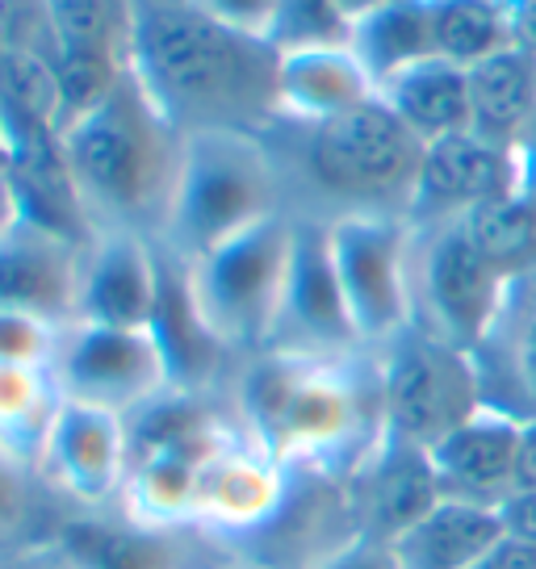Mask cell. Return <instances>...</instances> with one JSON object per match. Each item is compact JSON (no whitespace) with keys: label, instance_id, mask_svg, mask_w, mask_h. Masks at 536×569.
Returning <instances> with one entry per match:
<instances>
[{"label":"cell","instance_id":"4","mask_svg":"<svg viewBox=\"0 0 536 569\" xmlns=\"http://www.w3.org/2000/svg\"><path fill=\"white\" fill-rule=\"evenodd\" d=\"M281 180L298 184L319 210L310 218H407L419 184L424 142L381 97L327 122H277L265 134Z\"/></svg>","mask_w":536,"mask_h":569},{"label":"cell","instance_id":"5","mask_svg":"<svg viewBox=\"0 0 536 569\" xmlns=\"http://www.w3.org/2000/svg\"><path fill=\"white\" fill-rule=\"evenodd\" d=\"M272 213H286V180L260 134H189L160 248L193 264Z\"/></svg>","mask_w":536,"mask_h":569},{"label":"cell","instance_id":"14","mask_svg":"<svg viewBox=\"0 0 536 569\" xmlns=\"http://www.w3.org/2000/svg\"><path fill=\"white\" fill-rule=\"evenodd\" d=\"M348 495L360 523V540L390 545L440 502V478L428 448L381 431L357 469H348Z\"/></svg>","mask_w":536,"mask_h":569},{"label":"cell","instance_id":"34","mask_svg":"<svg viewBox=\"0 0 536 569\" xmlns=\"http://www.w3.org/2000/svg\"><path fill=\"white\" fill-rule=\"evenodd\" d=\"M38 478L26 473L0 452V549L34 540L38 519Z\"/></svg>","mask_w":536,"mask_h":569},{"label":"cell","instance_id":"9","mask_svg":"<svg viewBox=\"0 0 536 569\" xmlns=\"http://www.w3.org/2000/svg\"><path fill=\"white\" fill-rule=\"evenodd\" d=\"M327 239L353 327L365 352H377L411 327V284H407L411 222L348 213L327 222Z\"/></svg>","mask_w":536,"mask_h":569},{"label":"cell","instance_id":"28","mask_svg":"<svg viewBox=\"0 0 536 569\" xmlns=\"http://www.w3.org/2000/svg\"><path fill=\"white\" fill-rule=\"evenodd\" d=\"M197 481L201 465L168 452L130 457V473L122 486V516L151 523V528H197Z\"/></svg>","mask_w":536,"mask_h":569},{"label":"cell","instance_id":"12","mask_svg":"<svg viewBox=\"0 0 536 569\" xmlns=\"http://www.w3.org/2000/svg\"><path fill=\"white\" fill-rule=\"evenodd\" d=\"M130 473V423L101 407L63 398L51 440L38 465V481L72 498L80 511H101L122 498Z\"/></svg>","mask_w":536,"mask_h":569},{"label":"cell","instance_id":"22","mask_svg":"<svg viewBox=\"0 0 536 569\" xmlns=\"http://www.w3.org/2000/svg\"><path fill=\"white\" fill-rule=\"evenodd\" d=\"M503 540L507 532L495 507L440 498L428 516L386 549L398 569H483L503 549Z\"/></svg>","mask_w":536,"mask_h":569},{"label":"cell","instance_id":"45","mask_svg":"<svg viewBox=\"0 0 536 569\" xmlns=\"http://www.w3.org/2000/svg\"><path fill=\"white\" fill-rule=\"evenodd\" d=\"M13 172V139H9V130L0 122V180Z\"/></svg>","mask_w":536,"mask_h":569},{"label":"cell","instance_id":"39","mask_svg":"<svg viewBox=\"0 0 536 569\" xmlns=\"http://www.w3.org/2000/svg\"><path fill=\"white\" fill-rule=\"evenodd\" d=\"M315 569H398V566H394V557L386 545H377V540H353L348 549H340L336 557H327V561Z\"/></svg>","mask_w":536,"mask_h":569},{"label":"cell","instance_id":"37","mask_svg":"<svg viewBox=\"0 0 536 569\" xmlns=\"http://www.w3.org/2000/svg\"><path fill=\"white\" fill-rule=\"evenodd\" d=\"M0 569H76V561L59 549V540H26L0 549Z\"/></svg>","mask_w":536,"mask_h":569},{"label":"cell","instance_id":"31","mask_svg":"<svg viewBox=\"0 0 536 569\" xmlns=\"http://www.w3.org/2000/svg\"><path fill=\"white\" fill-rule=\"evenodd\" d=\"M51 26V54L130 59L135 0H42Z\"/></svg>","mask_w":536,"mask_h":569},{"label":"cell","instance_id":"25","mask_svg":"<svg viewBox=\"0 0 536 569\" xmlns=\"http://www.w3.org/2000/svg\"><path fill=\"white\" fill-rule=\"evenodd\" d=\"M377 97L398 113V122L411 130L415 139L436 142L448 134L474 130V106H469V71L448 63V59H424L415 68L398 71L386 80Z\"/></svg>","mask_w":536,"mask_h":569},{"label":"cell","instance_id":"7","mask_svg":"<svg viewBox=\"0 0 536 569\" xmlns=\"http://www.w3.org/2000/svg\"><path fill=\"white\" fill-rule=\"evenodd\" d=\"M407 284H411V327L440 339L448 348L474 352L503 298V277L490 268L461 218L411 227L407 248Z\"/></svg>","mask_w":536,"mask_h":569},{"label":"cell","instance_id":"19","mask_svg":"<svg viewBox=\"0 0 536 569\" xmlns=\"http://www.w3.org/2000/svg\"><path fill=\"white\" fill-rule=\"evenodd\" d=\"M519 445H524L519 419L495 407L469 415L440 445L428 448L440 478V495L499 511L519 490Z\"/></svg>","mask_w":536,"mask_h":569},{"label":"cell","instance_id":"15","mask_svg":"<svg viewBox=\"0 0 536 569\" xmlns=\"http://www.w3.org/2000/svg\"><path fill=\"white\" fill-rule=\"evenodd\" d=\"M85 260V243H72L21 218L0 239V310H21L54 327H72L80 319Z\"/></svg>","mask_w":536,"mask_h":569},{"label":"cell","instance_id":"16","mask_svg":"<svg viewBox=\"0 0 536 569\" xmlns=\"http://www.w3.org/2000/svg\"><path fill=\"white\" fill-rule=\"evenodd\" d=\"M289 473L260 445L239 436L201 465L193 523L210 536H260L281 516L289 498Z\"/></svg>","mask_w":536,"mask_h":569},{"label":"cell","instance_id":"27","mask_svg":"<svg viewBox=\"0 0 536 569\" xmlns=\"http://www.w3.org/2000/svg\"><path fill=\"white\" fill-rule=\"evenodd\" d=\"M59 410L63 390L54 369H0V452L38 478Z\"/></svg>","mask_w":536,"mask_h":569},{"label":"cell","instance_id":"40","mask_svg":"<svg viewBox=\"0 0 536 569\" xmlns=\"http://www.w3.org/2000/svg\"><path fill=\"white\" fill-rule=\"evenodd\" d=\"M507 13H512L516 47L536 54V0H507Z\"/></svg>","mask_w":536,"mask_h":569},{"label":"cell","instance_id":"44","mask_svg":"<svg viewBox=\"0 0 536 569\" xmlns=\"http://www.w3.org/2000/svg\"><path fill=\"white\" fill-rule=\"evenodd\" d=\"M336 4H340L344 18H348L353 26H357L360 18H369V13H377V9H381V4H390V0H336Z\"/></svg>","mask_w":536,"mask_h":569},{"label":"cell","instance_id":"26","mask_svg":"<svg viewBox=\"0 0 536 569\" xmlns=\"http://www.w3.org/2000/svg\"><path fill=\"white\" fill-rule=\"evenodd\" d=\"M348 47H353L360 68L369 71L374 89H381L398 71L415 68L424 59H440L436 38H431V0H390V4H381L377 13L353 26Z\"/></svg>","mask_w":536,"mask_h":569},{"label":"cell","instance_id":"29","mask_svg":"<svg viewBox=\"0 0 536 569\" xmlns=\"http://www.w3.org/2000/svg\"><path fill=\"white\" fill-rule=\"evenodd\" d=\"M461 227L503 281L536 264V193L528 189L474 206L461 218Z\"/></svg>","mask_w":536,"mask_h":569},{"label":"cell","instance_id":"41","mask_svg":"<svg viewBox=\"0 0 536 569\" xmlns=\"http://www.w3.org/2000/svg\"><path fill=\"white\" fill-rule=\"evenodd\" d=\"M495 569H536V545L524 540H503V549L495 552Z\"/></svg>","mask_w":536,"mask_h":569},{"label":"cell","instance_id":"23","mask_svg":"<svg viewBox=\"0 0 536 569\" xmlns=\"http://www.w3.org/2000/svg\"><path fill=\"white\" fill-rule=\"evenodd\" d=\"M277 97L281 122H327L374 101L377 89L369 71L357 63L353 47H315L281 54Z\"/></svg>","mask_w":536,"mask_h":569},{"label":"cell","instance_id":"21","mask_svg":"<svg viewBox=\"0 0 536 569\" xmlns=\"http://www.w3.org/2000/svg\"><path fill=\"white\" fill-rule=\"evenodd\" d=\"M147 331L156 336L163 360H168L172 390L201 393L215 381L222 356L231 352L210 331V322L201 319V310H197L193 284H189V264L163 248H160V302H156V315H151Z\"/></svg>","mask_w":536,"mask_h":569},{"label":"cell","instance_id":"43","mask_svg":"<svg viewBox=\"0 0 536 569\" xmlns=\"http://www.w3.org/2000/svg\"><path fill=\"white\" fill-rule=\"evenodd\" d=\"M21 222V206H18V193H13V184H9V177L0 180V239L13 231Z\"/></svg>","mask_w":536,"mask_h":569},{"label":"cell","instance_id":"49","mask_svg":"<svg viewBox=\"0 0 536 569\" xmlns=\"http://www.w3.org/2000/svg\"><path fill=\"white\" fill-rule=\"evenodd\" d=\"M490 561H495V557H490ZM490 561H486V566H483V569H495V566H490Z\"/></svg>","mask_w":536,"mask_h":569},{"label":"cell","instance_id":"33","mask_svg":"<svg viewBox=\"0 0 536 569\" xmlns=\"http://www.w3.org/2000/svg\"><path fill=\"white\" fill-rule=\"evenodd\" d=\"M63 327L21 315V310H0V369H51L59 352Z\"/></svg>","mask_w":536,"mask_h":569},{"label":"cell","instance_id":"8","mask_svg":"<svg viewBox=\"0 0 536 569\" xmlns=\"http://www.w3.org/2000/svg\"><path fill=\"white\" fill-rule=\"evenodd\" d=\"M374 360L381 381V419L398 440L436 448L453 427L486 407L474 356L415 327L377 348Z\"/></svg>","mask_w":536,"mask_h":569},{"label":"cell","instance_id":"46","mask_svg":"<svg viewBox=\"0 0 536 569\" xmlns=\"http://www.w3.org/2000/svg\"><path fill=\"white\" fill-rule=\"evenodd\" d=\"M524 189L536 193V139L524 147Z\"/></svg>","mask_w":536,"mask_h":569},{"label":"cell","instance_id":"18","mask_svg":"<svg viewBox=\"0 0 536 569\" xmlns=\"http://www.w3.org/2000/svg\"><path fill=\"white\" fill-rule=\"evenodd\" d=\"M201 528H151L122 511H80L59 523V549L76 561V569H210L222 566L201 557Z\"/></svg>","mask_w":536,"mask_h":569},{"label":"cell","instance_id":"11","mask_svg":"<svg viewBox=\"0 0 536 569\" xmlns=\"http://www.w3.org/2000/svg\"><path fill=\"white\" fill-rule=\"evenodd\" d=\"M294 260H289L286 298L277 315L272 343L277 352H302V356H357L365 352L348 302H344L336 260H331V239L327 222L310 213H294Z\"/></svg>","mask_w":536,"mask_h":569},{"label":"cell","instance_id":"10","mask_svg":"<svg viewBox=\"0 0 536 569\" xmlns=\"http://www.w3.org/2000/svg\"><path fill=\"white\" fill-rule=\"evenodd\" d=\"M51 369L63 398L101 407L122 419L139 415L160 393L172 390L168 360H163L156 336L130 331V327H101V322L63 327Z\"/></svg>","mask_w":536,"mask_h":569},{"label":"cell","instance_id":"47","mask_svg":"<svg viewBox=\"0 0 536 569\" xmlns=\"http://www.w3.org/2000/svg\"><path fill=\"white\" fill-rule=\"evenodd\" d=\"M210 569H260V566H248V561H222V566H210Z\"/></svg>","mask_w":536,"mask_h":569},{"label":"cell","instance_id":"6","mask_svg":"<svg viewBox=\"0 0 536 569\" xmlns=\"http://www.w3.org/2000/svg\"><path fill=\"white\" fill-rule=\"evenodd\" d=\"M294 227L298 218L289 210L272 213L260 227L235 234L231 243L189 264L197 310L231 352H265L272 343L294 260Z\"/></svg>","mask_w":536,"mask_h":569},{"label":"cell","instance_id":"35","mask_svg":"<svg viewBox=\"0 0 536 569\" xmlns=\"http://www.w3.org/2000/svg\"><path fill=\"white\" fill-rule=\"evenodd\" d=\"M26 47L51 51V26L42 0H0V54Z\"/></svg>","mask_w":536,"mask_h":569},{"label":"cell","instance_id":"2","mask_svg":"<svg viewBox=\"0 0 536 569\" xmlns=\"http://www.w3.org/2000/svg\"><path fill=\"white\" fill-rule=\"evenodd\" d=\"M239 427L289 473H348L381 440L374 356L256 352L239 393Z\"/></svg>","mask_w":536,"mask_h":569},{"label":"cell","instance_id":"42","mask_svg":"<svg viewBox=\"0 0 536 569\" xmlns=\"http://www.w3.org/2000/svg\"><path fill=\"white\" fill-rule=\"evenodd\" d=\"M519 490H536V423H524V445H519Z\"/></svg>","mask_w":536,"mask_h":569},{"label":"cell","instance_id":"48","mask_svg":"<svg viewBox=\"0 0 536 569\" xmlns=\"http://www.w3.org/2000/svg\"><path fill=\"white\" fill-rule=\"evenodd\" d=\"M135 4H172V0H135Z\"/></svg>","mask_w":536,"mask_h":569},{"label":"cell","instance_id":"32","mask_svg":"<svg viewBox=\"0 0 536 569\" xmlns=\"http://www.w3.org/2000/svg\"><path fill=\"white\" fill-rule=\"evenodd\" d=\"M268 42L277 54L315 51V47H348L353 21L340 13L336 0H277Z\"/></svg>","mask_w":536,"mask_h":569},{"label":"cell","instance_id":"38","mask_svg":"<svg viewBox=\"0 0 536 569\" xmlns=\"http://www.w3.org/2000/svg\"><path fill=\"white\" fill-rule=\"evenodd\" d=\"M503 516V532L507 540H524V545H536V490H516L499 507Z\"/></svg>","mask_w":536,"mask_h":569},{"label":"cell","instance_id":"3","mask_svg":"<svg viewBox=\"0 0 536 569\" xmlns=\"http://www.w3.org/2000/svg\"><path fill=\"white\" fill-rule=\"evenodd\" d=\"M185 134L126 68L122 84L63 130V156L97 234L135 231L160 239L177 189Z\"/></svg>","mask_w":536,"mask_h":569},{"label":"cell","instance_id":"17","mask_svg":"<svg viewBox=\"0 0 536 569\" xmlns=\"http://www.w3.org/2000/svg\"><path fill=\"white\" fill-rule=\"evenodd\" d=\"M469 356L486 407L536 423V264L503 284L499 310Z\"/></svg>","mask_w":536,"mask_h":569},{"label":"cell","instance_id":"20","mask_svg":"<svg viewBox=\"0 0 536 569\" xmlns=\"http://www.w3.org/2000/svg\"><path fill=\"white\" fill-rule=\"evenodd\" d=\"M160 302V248L135 231L97 234L85 260L80 319L101 327L147 331Z\"/></svg>","mask_w":536,"mask_h":569},{"label":"cell","instance_id":"24","mask_svg":"<svg viewBox=\"0 0 536 569\" xmlns=\"http://www.w3.org/2000/svg\"><path fill=\"white\" fill-rule=\"evenodd\" d=\"M469 106L474 134L524 151L536 139V54L507 47L469 68Z\"/></svg>","mask_w":536,"mask_h":569},{"label":"cell","instance_id":"13","mask_svg":"<svg viewBox=\"0 0 536 569\" xmlns=\"http://www.w3.org/2000/svg\"><path fill=\"white\" fill-rule=\"evenodd\" d=\"M524 189V151L499 147L474 130L448 134L424 147L419 163V184L407 222L411 227H431L448 218H465L474 206L495 201L503 193Z\"/></svg>","mask_w":536,"mask_h":569},{"label":"cell","instance_id":"30","mask_svg":"<svg viewBox=\"0 0 536 569\" xmlns=\"http://www.w3.org/2000/svg\"><path fill=\"white\" fill-rule=\"evenodd\" d=\"M431 38L436 54L465 71L516 47L507 0H431Z\"/></svg>","mask_w":536,"mask_h":569},{"label":"cell","instance_id":"1","mask_svg":"<svg viewBox=\"0 0 536 569\" xmlns=\"http://www.w3.org/2000/svg\"><path fill=\"white\" fill-rule=\"evenodd\" d=\"M130 71L185 139L206 130L265 139L281 122V54L268 38L206 18L193 0L135 4Z\"/></svg>","mask_w":536,"mask_h":569},{"label":"cell","instance_id":"36","mask_svg":"<svg viewBox=\"0 0 536 569\" xmlns=\"http://www.w3.org/2000/svg\"><path fill=\"white\" fill-rule=\"evenodd\" d=\"M206 18L231 26L239 34L268 38L272 30V13H277V0H193Z\"/></svg>","mask_w":536,"mask_h":569}]
</instances>
